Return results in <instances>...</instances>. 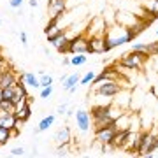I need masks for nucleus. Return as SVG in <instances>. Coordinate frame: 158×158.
Segmentation results:
<instances>
[{
  "mask_svg": "<svg viewBox=\"0 0 158 158\" xmlns=\"http://www.w3.org/2000/svg\"><path fill=\"white\" fill-rule=\"evenodd\" d=\"M16 85L12 86H7V88H0V98H4V100H11L14 98V95H16Z\"/></svg>",
  "mask_w": 158,
  "mask_h": 158,
  "instance_id": "obj_20",
  "label": "nucleus"
},
{
  "mask_svg": "<svg viewBox=\"0 0 158 158\" xmlns=\"http://www.w3.org/2000/svg\"><path fill=\"white\" fill-rule=\"evenodd\" d=\"M119 90H121V86H119V83L114 81V79H109V81H104L100 85L93 86V93H95V95H100V97H104V98H111V100L119 93Z\"/></svg>",
  "mask_w": 158,
  "mask_h": 158,
  "instance_id": "obj_3",
  "label": "nucleus"
},
{
  "mask_svg": "<svg viewBox=\"0 0 158 158\" xmlns=\"http://www.w3.org/2000/svg\"><path fill=\"white\" fill-rule=\"evenodd\" d=\"M69 107H70V106H69V102H63V104H60V106L56 107V114H65Z\"/></svg>",
  "mask_w": 158,
  "mask_h": 158,
  "instance_id": "obj_33",
  "label": "nucleus"
},
{
  "mask_svg": "<svg viewBox=\"0 0 158 158\" xmlns=\"http://www.w3.org/2000/svg\"><path fill=\"white\" fill-rule=\"evenodd\" d=\"M9 155H11V156H23V155H25V148L23 146H14V148L9 149Z\"/></svg>",
  "mask_w": 158,
  "mask_h": 158,
  "instance_id": "obj_30",
  "label": "nucleus"
},
{
  "mask_svg": "<svg viewBox=\"0 0 158 158\" xmlns=\"http://www.w3.org/2000/svg\"><path fill=\"white\" fill-rule=\"evenodd\" d=\"M79 81H81V74H77V72L69 74L67 77H65V81L62 83V88L69 91V90H72V88H76L79 85Z\"/></svg>",
  "mask_w": 158,
  "mask_h": 158,
  "instance_id": "obj_17",
  "label": "nucleus"
},
{
  "mask_svg": "<svg viewBox=\"0 0 158 158\" xmlns=\"http://www.w3.org/2000/svg\"><path fill=\"white\" fill-rule=\"evenodd\" d=\"M74 113H76V111H74V107H69V109H67V113H65V114H67L69 118H70V116H74Z\"/></svg>",
  "mask_w": 158,
  "mask_h": 158,
  "instance_id": "obj_36",
  "label": "nucleus"
},
{
  "mask_svg": "<svg viewBox=\"0 0 158 158\" xmlns=\"http://www.w3.org/2000/svg\"><path fill=\"white\" fill-rule=\"evenodd\" d=\"M55 141H56V144H67V142H70L72 141L70 128H69V127H62V128L55 134Z\"/></svg>",
  "mask_w": 158,
  "mask_h": 158,
  "instance_id": "obj_16",
  "label": "nucleus"
},
{
  "mask_svg": "<svg viewBox=\"0 0 158 158\" xmlns=\"http://www.w3.org/2000/svg\"><path fill=\"white\" fill-rule=\"evenodd\" d=\"M67 11V0H49L48 2V16L49 19H58Z\"/></svg>",
  "mask_w": 158,
  "mask_h": 158,
  "instance_id": "obj_7",
  "label": "nucleus"
},
{
  "mask_svg": "<svg viewBox=\"0 0 158 158\" xmlns=\"http://www.w3.org/2000/svg\"><path fill=\"white\" fill-rule=\"evenodd\" d=\"M14 109H16V106H14L11 100H4V98H0V111H6V113H14Z\"/></svg>",
  "mask_w": 158,
  "mask_h": 158,
  "instance_id": "obj_25",
  "label": "nucleus"
},
{
  "mask_svg": "<svg viewBox=\"0 0 158 158\" xmlns=\"http://www.w3.org/2000/svg\"><path fill=\"white\" fill-rule=\"evenodd\" d=\"M51 95H53V86L40 88V98H42V100H48V98H51Z\"/></svg>",
  "mask_w": 158,
  "mask_h": 158,
  "instance_id": "obj_28",
  "label": "nucleus"
},
{
  "mask_svg": "<svg viewBox=\"0 0 158 158\" xmlns=\"http://www.w3.org/2000/svg\"><path fill=\"white\" fill-rule=\"evenodd\" d=\"M19 42H21L25 48L28 46V37H27V32H19Z\"/></svg>",
  "mask_w": 158,
  "mask_h": 158,
  "instance_id": "obj_34",
  "label": "nucleus"
},
{
  "mask_svg": "<svg viewBox=\"0 0 158 158\" xmlns=\"http://www.w3.org/2000/svg\"><path fill=\"white\" fill-rule=\"evenodd\" d=\"M40 88H46V86H53V76H49V74H42L40 76Z\"/></svg>",
  "mask_w": 158,
  "mask_h": 158,
  "instance_id": "obj_27",
  "label": "nucleus"
},
{
  "mask_svg": "<svg viewBox=\"0 0 158 158\" xmlns=\"http://www.w3.org/2000/svg\"><path fill=\"white\" fill-rule=\"evenodd\" d=\"M9 139H12V134L9 128H4V127H0V146H6Z\"/></svg>",
  "mask_w": 158,
  "mask_h": 158,
  "instance_id": "obj_23",
  "label": "nucleus"
},
{
  "mask_svg": "<svg viewBox=\"0 0 158 158\" xmlns=\"http://www.w3.org/2000/svg\"><path fill=\"white\" fill-rule=\"evenodd\" d=\"M56 121V114H46V116H42L39 121V128L40 132H46V130H49L51 127H53V123Z\"/></svg>",
  "mask_w": 158,
  "mask_h": 158,
  "instance_id": "obj_19",
  "label": "nucleus"
},
{
  "mask_svg": "<svg viewBox=\"0 0 158 158\" xmlns=\"http://www.w3.org/2000/svg\"><path fill=\"white\" fill-rule=\"evenodd\" d=\"M130 114H132V113H127V111H125L119 118L114 119L116 128H118V130H128L130 128Z\"/></svg>",
  "mask_w": 158,
  "mask_h": 158,
  "instance_id": "obj_18",
  "label": "nucleus"
},
{
  "mask_svg": "<svg viewBox=\"0 0 158 158\" xmlns=\"http://www.w3.org/2000/svg\"><path fill=\"white\" fill-rule=\"evenodd\" d=\"M156 35H158V28H156Z\"/></svg>",
  "mask_w": 158,
  "mask_h": 158,
  "instance_id": "obj_41",
  "label": "nucleus"
},
{
  "mask_svg": "<svg viewBox=\"0 0 158 158\" xmlns=\"http://www.w3.org/2000/svg\"><path fill=\"white\" fill-rule=\"evenodd\" d=\"M74 121H76V127L81 134H88L91 128H93V121H91V113L85 107L76 109L74 113Z\"/></svg>",
  "mask_w": 158,
  "mask_h": 158,
  "instance_id": "obj_4",
  "label": "nucleus"
},
{
  "mask_svg": "<svg viewBox=\"0 0 158 158\" xmlns=\"http://www.w3.org/2000/svg\"><path fill=\"white\" fill-rule=\"evenodd\" d=\"M148 55L146 53H139V51H132V53H127L125 56H121L119 60V65L121 67H127V69H132V70H141L144 67V63L148 60Z\"/></svg>",
  "mask_w": 158,
  "mask_h": 158,
  "instance_id": "obj_2",
  "label": "nucleus"
},
{
  "mask_svg": "<svg viewBox=\"0 0 158 158\" xmlns=\"http://www.w3.org/2000/svg\"><path fill=\"white\" fill-rule=\"evenodd\" d=\"M62 65H65V67H67V65H70V58H63V60H62Z\"/></svg>",
  "mask_w": 158,
  "mask_h": 158,
  "instance_id": "obj_37",
  "label": "nucleus"
},
{
  "mask_svg": "<svg viewBox=\"0 0 158 158\" xmlns=\"http://www.w3.org/2000/svg\"><path fill=\"white\" fill-rule=\"evenodd\" d=\"M18 79H19V77H16V72H14V70H12V69L9 67V69L6 70V72L0 76V88H7V86L16 85Z\"/></svg>",
  "mask_w": 158,
  "mask_h": 158,
  "instance_id": "obj_14",
  "label": "nucleus"
},
{
  "mask_svg": "<svg viewBox=\"0 0 158 158\" xmlns=\"http://www.w3.org/2000/svg\"><path fill=\"white\" fill-rule=\"evenodd\" d=\"M18 123V118L14 113H6V111H0V127L4 128H14Z\"/></svg>",
  "mask_w": 158,
  "mask_h": 158,
  "instance_id": "obj_15",
  "label": "nucleus"
},
{
  "mask_svg": "<svg viewBox=\"0 0 158 158\" xmlns=\"http://www.w3.org/2000/svg\"><path fill=\"white\" fill-rule=\"evenodd\" d=\"M63 32V28L60 27V23H58V19H51L48 25H46L44 28V34H46V39L51 40L53 37H56V35H60Z\"/></svg>",
  "mask_w": 158,
  "mask_h": 158,
  "instance_id": "obj_12",
  "label": "nucleus"
},
{
  "mask_svg": "<svg viewBox=\"0 0 158 158\" xmlns=\"http://www.w3.org/2000/svg\"><path fill=\"white\" fill-rule=\"evenodd\" d=\"M2 25H4V23H2V18H0V27H2Z\"/></svg>",
  "mask_w": 158,
  "mask_h": 158,
  "instance_id": "obj_39",
  "label": "nucleus"
},
{
  "mask_svg": "<svg viewBox=\"0 0 158 158\" xmlns=\"http://www.w3.org/2000/svg\"><path fill=\"white\" fill-rule=\"evenodd\" d=\"M151 62H153V70L158 74V55H151Z\"/></svg>",
  "mask_w": 158,
  "mask_h": 158,
  "instance_id": "obj_35",
  "label": "nucleus"
},
{
  "mask_svg": "<svg viewBox=\"0 0 158 158\" xmlns=\"http://www.w3.org/2000/svg\"><path fill=\"white\" fill-rule=\"evenodd\" d=\"M19 81H23L30 90H37V88H40V79L37 77L34 72H23L21 76H19Z\"/></svg>",
  "mask_w": 158,
  "mask_h": 158,
  "instance_id": "obj_13",
  "label": "nucleus"
},
{
  "mask_svg": "<svg viewBox=\"0 0 158 158\" xmlns=\"http://www.w3.org/2000/svg\"><path fill=\"white\" fill-rule=\"evenodd\" d=\"M23 2H25V0H7L9 7H11V9H14V11H19V9H21Z\"/></svg>",
  "mask_w": 158,
  "mask_h": 158,
  "instance_id": "obj_31",
  "label": "nucleus"
},
{
  "mask_svg": "<svg viewBox=\"0 0 158 158\" xmlns=\"http://www.w3.org/2000/svg\"><path fill=\"white\" fill-rule=\"evenodd\" d=\"M106 39V53H109L111 49L118 48V46L128 44L132 40L135 39V34L132 32L130 28L123 27V25H113V27H107V32L104 35Z\"/></svg>",
  "mask_w": 158,
  "mask_h": 158,
  "instance_id": "obj_1",
  "label": "nucleus"
},
{
  "mask_svg": "<svg viewBox=\"0 0 158 158\" xmlns=\"http://www.w3.org/2000/svg\"><path fill=\"white\" fill-rule=\"evenodd\" d=\"M148 49H149V44H144V42H139V44L132 46V51H139V53H146V55H148Z\"/></svg>",
  "mask_w": 158,
  "mask_h": 158,
  "instance_id": "obj_29",
  "label": "nucleus"
},
{
  "mask_svg": "<svg viewBox=\"0 0 158 158\" xmlns=\"http://www.w3.org/2000/svg\"><path fill=\"white\" fill-rule=\"evenodd\" d=\"M86 62H88V56H86L85 53L72 55V58H70V65H72V67H81V65H85Z\"/></svg>",
  "mask_w": 158,
  "mask_h": 158,
  "instance_id": "obj_21",
  "label": "nucleus"
},
{
  "mask_svg": "<svg viewBox=\"0 0 158 158\" xmlns=\"http://www.w3.org/2000/svg\"><path fill=\"white\" fill-rule=\"evenodd\" d=\"M0 60H4V56H2V55H0Z\"/></svg>",
  "mask_w": 158,
  "mask_h": 158,
  "instance_id": "obj_40",
  "label": "nucleus"
},
{
  "mask_svg": "<svg viewBox=\"0 0 158 158\" xmlns=\"http://www.w3.org/2000/svg\"><path fill=\"white\" fill-rule=\"evenodd\" d=\"M102 18L106 19L107 27H113V25H116V11H113V9H107V11H104Z\"/></svg>",
  "mask_w": 158,
  "mask_h": 158,
  "instance_id": "obj_22",
  "label": "nucleus"
},
{
  "mask_svg": "<svg viewBox=\"0 0 158 158\" xmlns=\"http://www.w3.org/2000/svg\"><path fill=\"white\" fill-rule=\"evenodd\" d=\"M148 55H149V56H151V55H158V40H155V42H151V44H149Z\"/></svg>",
  "mask_w": 158,
  "mask_h": 158,
  "instance_id": "obj_32",
  "label": "nucleus"
},
{
  "mask_svg": "<svg viewBox=\"0 0 158 158\" xmlns=\"http://www.w3.org/2000/svg\"><path fill=\"white\" fill-rule=\"evenodd\" d=\"M69 155H70V142H67V144H58L56 156H69Z\"/></svg>",
  "mask_w": 158,
  "mask_h": 158,
  "instance_id": "obj_26",
  "label": "nucleus"
},
{
  "mask_svg": "<svg viewBox=\"0 0 158 158\" xmlns=\"http://www.w3.org/2000/svg\"><path fill=\"white\" fill-rule=\"evenodd\" d=\"M88 46H90V53H95V55L106 53V39H104V35H91V37H88Z\"/></svg>",
  "mask_w": 158,
  "mask_h": 158,
  "instance_id": "obj_9",
  "label": "nucleus"
},
{
  "mask_svg": "<svg viewBox=\"0 0 158 158\" xmlns=\"http://www.w3.org/2000/svg\"><path fill=\"white\" fill-rule=\"evenodd\" d=\"M116 132H118V128H116V125H114V121H113V123L107 125V127H102V128L95 130V141L98 142L100 146L102 144H111V146H113Z\"/></svg>",
  "mask_w": 158,
  "mask_h": 158,
  "instance_id": "obj_5",
  "label": "nucleus"
},
{
  "mask_svg": "<svg viewBox=\"0 0 158 158\" xmlns=\"http://www.w3.org/2000/svg\"><path fill=\"white\" fill-rule=\"evenodd\" d=\"M69 53L72 55H79V53H90V46H88V39L83 34L76 35L69 40Z\"/></svg>",
  "mask_w": 158,
  "mask_h": 158,
  "instance_id": "obj_6",
  "label": "nucleus"
},
{
  "mask_svg": "<svg viewBox=\"0 0 158 158\" xmlns=\"http://www.w3.org/2000/svg\"><path fill=\"white\" fill-rule=\"evenodd\" d=\"M28 6H30V7H37L39 4H37V0H30V2H28Z\"/></svg>",
  "mask_w": 158,
  "mask_h": 158,
  "instance_id": "obj_38",
  "label": "nucleus"
},
{
  "mask_svg": "<svg viewBox=\"0 0 158 158\" xmlns=\"http://www.w3.org/2000/svg\"><path fill=\"white\" fill-rule=\"evenodd\" d=\"M106 32H107V23H106V19L102 16H97L91 19V23L86 27V34L90 35H106Z\"/></svg>",
  "mask_w": 158,
  "mask_h": 158,
  "instance_id": "obj_8",
  "label": "nucleus"
},
{
  "mask_svg": "<svg viewBox=\"0 0 158 158\" xmlns=\"http://www.w3.org/2000/svg\"><path fill=\"white\" fill-rule=\"evenodd\" d=\"M69 35L65 34V30H63L60 35H56V37H53L51 40H48L51 46H55L60 53H69Z\"/></svg>",
  "mask_w": 158,
  "mask_h": 158,
  "instance_id": "obj_10",
  "label": "nucleus"
},
{
  "mask_svg": "<svg viewBox=\"0 0 158 158\" xmlns=\"http://www.w3.org/2000/svg\"><path fill=\"white\" fill-rule=\"evenodd\" d=\"M93 79H95V72L93 70H88L85 76H81V81H79V85L81 86H88L93 83Z\"/></svg>",
  "mask_w": 158,
  "mask_h": 158,
  "instance_id": "obj_24",
  "label": "nucleus"
},
{
  "mask_svg": "<svg viewBox=\"0 0 158 158\" xmlns=\"http://www.w3.org/2000/svg\"><path fill=\"white\" fill-rule=\"evenodd\" d=\"M130 102H132V95H130V90L127 88V90H119V93L113 98V104H116V106H119V107L123 109H128L130 107Z\"/></svg>",
  "mask_w": 158,
  "mask_h": 158,
  "instance_id": "obj_11",
  "label": "nucleus"
}]
</instances>
